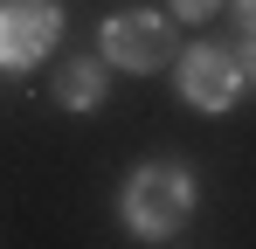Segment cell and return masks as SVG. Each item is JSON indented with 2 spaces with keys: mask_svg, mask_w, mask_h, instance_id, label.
I'll use <instances>...</instances> for the list:
<instances>
[{
  "mask_svg": "<svg viewBox=\"0 0 256 249\" xmlns=\"http://www.w3.org/2000/svg\"><path fill=\"white\" fill-rule=\"evenodd\" d=\"M104 97H111V62L104 56H70L56 70V104L62 111H97Z\"/></svg>",
  "mask_w": 256,
  "mask_h": 249,
  "instance_id": "5",
  "label": "cell"
},
{
  "mask_svg": "<svg viewBox=\"0 0 256 249\" xmlns=\"http://www.w3.org/2000/svg\"><path fill=\"white\" fill-rule=\"evenodd\" d=\"M236 62H242V76H256V35H250V48H236Z\"/></svg>",
  "mask_w": 256,
  "mask_h": 249,
  "instance_id": "8",
  "label": "cell"
},
{
  "mask_svg": "<svg viewBox=\"0 0 256 249\" xmlns=\"http://www.w3.org/2000/svg\"><path fill=\"white\" fill-rule=\"evenodd\" d=\"M201 208V180L187 160H146L125 173V194H118V214L138 242H173Z\"/></svg>",
  "mask_w": 256,
  "mask_h": 249,
  "instance_id": "1",
  "label": "cell"
},
{
  "mask_svg": "<svg viewBox=\"0 0 256 249\" xmlns=\"http://www.w3.org/2000/svg\"><path fill=\"white\" fill-rule=\"evenodd\" d=\"M173 83H180V97L194 104V111H228L236 97H242V62H236V48H214V42H194V48H173Z\"/></svg>",
  "mask_w": 256,
  "mask_h": 249,
  "instance_id": "3",
  "label": "cell"
},
{
  "mask_svg": "<svg viewBox=\"0 0 256 249\" xmlns=\"http://www.w3.org/2000/svg\"><path fill=\"white\" fill-rule=\"evenodd\" d=\"M173 21H208V14H222V0H166Z\"/></svg>",
  "mask_w": 256,
  "mask_h": 249,
  "instance_id": "6",
  "label": "cell"
},
{
  "mask_svg": "<svg viewBox=\"0 0 256 249\" xmlns=\"http://www.w3.org/2000/svg\"><path fill=\"white\" fill-rule=\"evenodd\" d=\"M62 35L56 0H0V70H35Z\"/></svg>",
  "mask_w": 256,
  "mask_h": 249,
  "instance_id": "4",
  "label": "cell"
},
{
  "mask_svg": "<svg viewBox=\"0 0 256 249\" xmlns=\"http://www.w3.org/2000/svg\"><path fill=\"white\" fill-rule=\"evenodd\" d=\"M173 48H180L173 14H152V7H118V14L104 21V35H97V56H104L111 70H132V76L166 70Z\"/></svg>",
  "mask_w": 256,
  "mask_h": 249,
  "instance_id": "2",
  "label": "cell"
},
{
  "mask_svg": "<svg viewBox=\"0 0 256 249\" xmlns=\"http://www.w3.org/2000/svg\"><path fill=\"white\" fill-rule=\"evenodd\" d=\"M236 21H242V35H256V0H236Z\"/></svg>",
  "mask_w": 256,
  "mask_h": 249,
  "instance_id": "7",
  "label": "cell"
}]
</instances>
